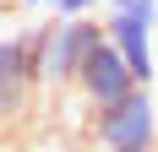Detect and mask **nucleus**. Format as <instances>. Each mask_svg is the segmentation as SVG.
I'll list each match as a JSON object with an SVG mask.
<instances>
[{"instance_id":"f257e3e1","label":"nucleus","mask_w":158,"mask_h":152,"mask_svg":"<svg viewBox=\"0 0 158 152\" xmlns=\"http://www.w3.org/2000/svg\"><path fill=\"white\" fill-rule=\"evenodd\" d=\"M104 38V22H44L33 27V76H38V92H65L77 87L82 60L98 49Z\"/></svg>"},{"instance_id":"f03ea898","label":"nucleus","mask_w":158,"mask_h":152,"mask_svg":"<svg viewBox=\"0 0 158 152\" xmlns=\"http://www.w3.org/2000/svg\"><path fill=\"white\" fill-rule=\"evenodd\" d=\"M153 33H158V0H104V44L126 60L136 87H153Z\"/></svg>"},{"instance_id":"7ed1b4c3","label":"nucleus","mask_w":158,"mask_h":152,"mask_svg":"<svg viewBox=\"0 0 158 152\" xmlns=\"http://www.w3.org/2000/svg\"><path fill=\"white\" fill-rule=\"evenodd\" d=\"M93 141H98V152H153L158 147V103H153V92L136 87L131 98L98 109L93 114Z\"/></svg>"},{"instance_id":"20e7f679","label":"nucleus","mask_w":158,"mask_h":152,"mask_svg":"<svg viewBox=\"0 0 158 152\" xmlns=\"http://www.w3.org/2000/svg\"><path fill=\"white\" fill-rule=\"evenodd\" d=\"M38 76H33V33H0V130L33 109Z\"/></svg>"},{"instance_id":"39448f33","label":"nucleus","mask_w":158,"mask_h":152,"mask_svg":"<svg viewBox=\"0 0 158 152\" xmlns=\"http://www.w3.org/2000/svg\"><path fill=\"white\" fill-rule=\"evenodd\" d=\"M77 92L87 98V109H109V103H120V98H131L136 92V82H131V71H126V60L114 54L104 38H98V49L82 60V76H77Z\"/></svg>"},{"instance_id":"423d86ee","label":"nucleus","mask_w":158,"mask_h":152,"mask_svg":"<svg viewBox=\"0 0 158 152\" xmlns=\"http://www.w3.org/2000/svg\"><path fill=\"white\" fill-rule=\"evenodd\" d=\"M49 6H55L60 22H93V11L104 6V0H49Z\"/></svg>"},{"instance_id":"0eeeda50","label":"nucleus","mask_w":158,"mask_h":152,"mask_svg":"<svg viewBox=\"0 0 158 152\" xmlns=\"http://www.w3.org/2000/svg\"><path fill=\"white\" fill-rule=\"evenodd\" d=\"M11 6H44V0H11Z\"/></svg>"},{"instance_id":"6e6552de","label":"nucleus","mask_w":158,"mask_h":152,"mask_svg":"<svg viewBox=\"0 0 158 152\" xmlns=\"http://www.w3.org/2000/svg\"><path fill=\"white\" fill-rule=\"evenodd\" d=\"M0 22H6V16H0Z\"/></svg>"}]
</instances>
